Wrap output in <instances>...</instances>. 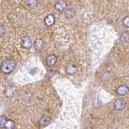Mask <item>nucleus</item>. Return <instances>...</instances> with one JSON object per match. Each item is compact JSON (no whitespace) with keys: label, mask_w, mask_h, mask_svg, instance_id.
Returning a JSON list of instances; mask_svg holds the SVG:
<instances>
[{"label":"nucleus","mask_w":129,"mask_h":129,"mask_svg":"<svg viewBox=\"0 0 129 129\" xmlns=\"http://www.w3.org/2000/svg\"><path fill=\"white\" fill-rule=\"evenodd\" d=\"M15 67V62L11 61V60H6L2 62L1 69H2V72L3 74H11V73L14 70Z\"/></svg>","instance_id":"obj_1"},{"label":"nucleus","mask_w":129,"mask_h":129,"mask_svg":"<svg viewBox=\"0 0 129 129\" xmlns=\"http://www.w3.org/2000/svg\"><path fill=\"white\" fill-rule=\"evenodd\" d=\"M126 107V102L123 99H117L114 103V109L116 111H122Z\"/></svg>","instance_id":"obj_2"},{"label":"nucleus","mask_w":129,"mask_h":129,"mask_svg":"<svg viewBox=\"0 0 129 129\" xmlns=\"http://www.w3.org/2000/svg\"><path fill=\"white\" fill-rule=\"evenodd\" d=\"M67 7V3L63 1V0H60L57 3L55 4V8L56 10L59 12H62L66 9Z\"/></svg>","instance_id":"obj_3"},{"label":"nucleus","mask_w":129,"mask_h":129,"mask_svg":"<svg viewBox=\"0 0 129 129\" xmlns=\"http://www.w3.org/2000/svg\"><path fill=\"white\" fill-rule=\"evenodd\" d=\"M129 91V88L126 86V85H121L116 90V93L119 95H125L127 94Z\"/></svg>","instance_id":"obj_4"},{"label":"nucleus","mask_w":129,"mask_h":129,"mask_svg":"<svg viewBox=\"0 0 129 129\" xmlns=\"http://www.w3.org/2000/svg\"><path fill=\"white\" fill-rule=\"evenodd\" d=\"M55 23V16L53 15H48L44 19V23L48 27L52 26Z\"/></svg>","instance_id":"obj_5"},{"label":"nucleus","mask_w":129,"mask_h":129,"mask_svg":"<svg viewBox=\"0 0 129 129\" xmlns=\"http://www.w3.org/2000/svg\"><path fill=\"white\" fill-rule=\"evenodd\" d=\"M21 44L23 47L25 48H30L32 45L31 40L29 37H23L21 40Z\"/></svg>","instance_id":"obj_6"},{"label":"nucleus","mask_w":129,"mask_h":129,"mask_svg":"<svg viewBox=\"0 0 129 129\" xmlns=\"http://www.w3.org/2000/svg\"><path fill=\"white\" fill-rule=\"evenodd\" d=\"M15 88L14 86H7L5 90V95L7 98H11V97L15 94Z\"/></svg>","instance_id":"obj_7"},{"label":"nucleus","mask_w":129,"mask_h":129,"mask_svg":"<svg viewBox=\"0 0 129 129\" xmlns=\"http://www.w3.org/2000/svg\"><path fill=\"white\" fill-rule=\"evenodd\" d=\"M44 44L43 40L41 39L36 40L35 41V43H34V48H35V49L37 50V51L41 50L42 48H44Z\"/></svg>","instance_id":"obj_8"},{"label":"nucleus","mask_w":129,"mask_h":129,"mask_svg":"<svg viewBox=\"0 0 129 129\" xmlns=\"http://www.w3.org/2000/svg\"><path fill=\"white\" fill-rule=\"evenodd\" d=\"M47 64L48 66H54L56 62V57L55 55H50L47 57Z\"/></svg>","instance_id":"obj_9"},{"label":"nucleus","mask_w":129,"mask_h":129,"mask_svg":"<svg viewBox=\"0 0 129 129\" xmlns=\"http://www.w3.org/2000/svg\"><path fill=\"white\" fill-rule=\"evenodd\" d=\"M75 15V11L74 8H67V9L64 11V15L67 19H71Z\"/></svg>","instance_id":"obj_10"},{"label":"nucleus","mask_w":129,"mask_h":129,"mask_svg":"<svg viewBox=\"0 0 129 129\" xmlns=\"http://www.w3.org/2000/svg\"><path fill=\"white\" fill-rule=\"evenodd\" d=\"M50 120L51 119H50V118L48 116L44 115V116L41 117V119H40V124L41 125V126H43V127H45V126H47L48 124H49Z\"/></svg>","instance_id":"obj_11"},{"label":"nucleus","mask_w":129,"mask_h":129,"mask_svg":"<svg viewBox=\"0 0 129 129\" xmlns=\"http://www.w3.org/2000/svg\"><path fill=\"white\" fill-rule=\"evenodd\" d=\"M66 73L69 74H74L77 71V67L74 66V64H68L66 66Z\"/></svg>","instance_id":"obj_12"},{"label":"nucleus","mask_w":129,"mask_h":129,"mask_svg":"<svg viewBox=\"0 0 129 129\" xmlns=\"http://www.w3.org/2000/svg\"><path fill=\"white\" fill-rule=\"evenodd\" d=\"M4 127L7 129H13L15 127V122L11 119H7Z\"/></svg>","instance_id":"obj_13"},{"label":"nucleus","mask_w":129,"mask_h":129,"mask_svg":"<svg viewBox=\"0 0 129 129\" xmlns=\"http://www.w3.org/2000/svg\"><path fill=\"white\" fill-rule=\"evenodd\" d=\"M120 40H121V41L125 42V43L129 41V33L128 32H127V31L123 32V33L120 35Z\"/></svg>","instance_id":"obj_14"},{"label":"nucleus","mask_w":129,"mask_h":129,"mask_svg":"<svg viewBox=\"0 0 129 129\" xmlns=\"http://www.w3.org/2000/svg\"><path fill=\"white\" fill-rule=\"evenodd\" d=\"M36 3H37V0H27V5L29 7H34Z\"/></svg>","instance_id":"obj_15"},{"label":"nucleus","mask_w":129,"mask_h":129,"mask_svg":"<svg viewBox=\"0 0 129 129\" xmlns=\"http://www.w3.org/2000/svg\"><path fill=\"white\" fill-rule=\"evenodd\" d=\"M7 118L5 116H1V118H0V127H4V126H5V123L7 122Z\"/></svg>","instance_id":"obj_16"},{"label":"nucleus","mask_w":129,"mask_h":129,"mask_svg":"<svg viewBox=\"0 0 129 129\" xmlns=\"http://www.w3.org/2000/svg\"><path fill=\"white\" fill-rule=\"evenodd\" d=\"M123 24L127 27H129V16H126L123 19Z\"/></svg>","instance_id":"obj_17"},{"label":"nucleus","mask_w":129,"mask_h":129,"mask_svg":"<svg viewBox=\"0 0 129 129\" xmlns=\"http://www.w3.org/2000/svg\"><path fill=\"white\" fill-rule=\"evenodd\" d=\"M1 29H2V35H3V33H4V29H3V26H2L1 27Z\"/></svg>","instance_id":"obj_18"}]
</instances>
